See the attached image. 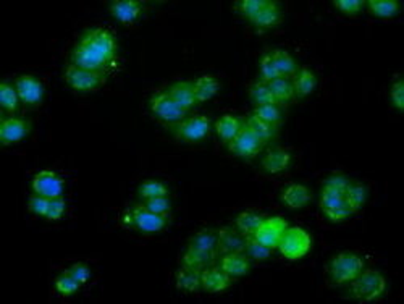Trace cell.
Returning <instances> with one entry per match:
<instances>
[{
	"label": "cell",
	"mask_w": 404,
	"mask_h": 304,
	"mask_svg": "<svg viewBox=\"0 0 404 304\" xmlns=\"http://www.w3.org/2000/svg\"><path fill=\"white\" fill-rule=\"evenodd\" d=\"M115 36L105 28H94L83 36V39L73 47L70 61L78 68L105 73L107 68L117 59Z\"/></svg>",
	"instance_id": "obj_1"
},
{
	"label": "cell",
	"mask_w": 404,
	"mask_h": 304,
	"mask_svg": "<svg viewBox=\"0 0 404 304\" xmlns=\"http://www.w3.org/2000/svg\"><path fill=\"white\" fill-rule=\"evenodd\" d=\"M219 254V231L205 228L188 241V248L181 256L183 265L194 269L209 267Z\"/></svg>",
	"instance_id": "obj_2"
},
{
	"label": "cell",
	"mask_w": 404,
	"mask_h": 304,
	"mask_svg": "<svg viewBox=\"0 0 404 304\" xmlns=\"http://www.w3.org/2000/svg\"><path fill=\"white\" fill-rule=\"evenodd\" d=\"M364 270V260L351 251H341L333 256L327 265L328 278L333 285L351 283Z\"/></svg>",
	"instance_id": "obj_3"
},
{
	"label": "cell",
	"mask_w": 404,
	"mask_h": 304,
	"mask_svg": "<svg viewBox=\"0 0 404 304\" xmlns=\"http://www.w3.org/2000/svg\"><path fill=\"white\" fill-rule=\"evenodd\" d=\"M387 292V278L378 270L364 269L358 277L351 282V298L361 303H372L382 298Z\"/></svg>",
	"instance_id": "obj_4"
},
{
	"label": "cell",
	"mask_w": 404,
	"mask_h": 304,
	"mask_svg": "<svg viewBox=\"0 0 404 304\" xmlns=\"http://www.w3.org/2000/svg\"><path fill=\"white\" fill-rule=\"evenodd\" d=\"M125 225L134 228L139 234H161L167 228V217L150 212L144 204L130 207L121 217Z\"/></svg>",
	"instance_id": "obj_5"
},
{
	"label": "cell",
	"mask_w": 404,
	"mask_h": 304,
	"mask_svg": "<svg viewBox=\"0 0 404 304\" xmlns=\"http://www.w3.org/2000/svg\"><path fill=\"white\" fill-rule=\"evenodd\" d=\"M312 246V238L304 228L301 227H288L281 236L279 249L281 256L288 260L303 259Z\"/></svg>",
	"instance_id": "obj_6"
},
{
	"label": "cell",
	"mask_w": 404,
	"mask_h": 304,
	"mask_svg": "<svg viewBox=\"0 0 404 304\" xmlns=\"http://www.w3.org/2000/svg\"><path fill=\"white\" fill-rule=\"evenodd\" d=\"M319 206H321L323 216L327 217L328 222L338 223L346 220L351 216V209L346 204L345 191L343 189L328 187L323 183L321 199H319Z\"/></svg>",
	"instance_id": "obj_7"
},
{
	"label": "cell",
	"mask_w": 404,
	"mask_h": 304,
	"mask_svg": "<svg viewBox=\"0 0 404 304\" xmlns=\"http://www.w3.org/2000/svg\"><path fill=\"white\" fill-rule=\"evenodd\" d=\"M65 83L68 84L73 91L78 93H94L102 88L105 83V73H97V71H88L78 68L74 65H67L63 71Z\"/></svg>",
	"instance_id": "obj_8"
},
{
	"label": "cell",
	"mask_w": 404,
	"mask_h": 304,
	"mask_svg": "<svg viewBox=\"0 0 404 304\" xmlns=\"http://www.w3.org/2000/svg\"><path fill=\"white\" fill-rule=\"evenodd\" d=\"M149 108L154 117L159 118V120L163 123H167V125H175V123L178 125V123L185 120L188 113L168 96L167 91L154 94L149 101Z\"/></svg>",
	"instance_id": "obj_9"
},
{
	"label": "cell",
	"mask_w": 404,
	"mask_h": 304,
	"mask_svg": "<svg viewBox=\"0 0 404 304\" xmlns=\"http://www.w3.org/2000/svg\"><path fill=\"white\" fill-rule=\"evenodd\" d=\"M210 133V120L204 115H194L180 122L176 125L175 136L176 140L183 142H190V144H196V142L204 141Z\"/></svg>",
	"instance_id": "obj_10"
},
{
	"label": "cell",
	"mask_w": 404,
	"mask_h": 304,
	"mask_svg": "<svg viewBox=\"0 0 404 304\" xmlns=\"http://www.w3.org/2000/svg\"><path fill=\"white\" fill-rule=\"evenodd\" d=\"M262 147H264V142L249 130L246 125H243L241 130L238 131V135L228 142V151L233 155L241 159H254L262 151Z\"/></svg>",
	"instance_id": "obj_11"
},
{
	"label": "cell",
	"mask_w": 404,
	"mask_h": 304,
	"mask_svg": "<svg viewBox=\"0 0 404 304\" xmlns=\"http://www.w3.org/2000/svg\"><path fill=\"white\" fill-rule=\"evenodd\" d=\"M31 188L34 194H39V196H44L47 199H54L63 196L65 183L52 170H41V172H37L32 177Z\"/></svg>",
	"instance_id": "obj_12"
},
{
	"label": "cell",
	"mask_w": 404,
	"mask_h": 304,
	"mask_svg": "<svg viewBox=\"0 0 404 304\" xmlns=\"http://www.w3.org/2000/svg\"><path fill=\"white\" fill-rule=\"evenodd\" d=\"M286 228H288V223H286L285 218L267 217L262 220L259 228H257L256 234L252 236H254L259 243L269 246L272 249H276Z\"/></svg>",
	"instance_id": "obj_13"
},
{
	"label": "cell",
	"mask_w": 404,
	"mask_h": 304,
	"mask_svg": "<svg viewBox=\"0 0 404 304\" xmlns=\"http://www.w3.org/2000/svg\"><path fill=\"white\" fill-rule=\"evenodd\" d=\"M15 88L25 106H39L44 99V84L32 75L18 76Z\"/></svg>",
	"instance_id": "obj_14"
},
{
	"label": "cell",
	"mask_w": 404,
	"mask_h": 304,
	"mask_svg": "<svg viewBox=\"0 0 404 304\" xmlns=\"http://www.w3.org/2000/svg\"><path fill=\"white\" fill-rule=\"evenodd\" d=\"M31 125L25 118L8 117L0 122V142L3 146L17 144L30 135Z\"/></svg>",
	"instance_id": "obj_15"
},
{
	"label": "cell",
	"mask_w": 404,
	"mask_h": 304,
	"mask_svg": "<svg viewBox=\"0 0 404 304\" xmlns=\"http://www.w3.org/2000/svg\"><path fill=\"white\" fill-rule=\"evenodd\" d=\"M112 17L123 26H131L143 15V3L138 0H115L109 6Z\"/></svg>",
	"instance_id": "obj_16"
},
{
	"label": "cell",
	"mask_w": 404,
	"mask_h": 304,
	"mask_svg": "<svg viewBox=\"0 0 404 304\" xmlns=\"http://www.w3.org/2000/svg\"><path fill=\"white\" fill-rule=\"evenodd\" d=\"M233 277L220 267H204L201 270V288L208 293H220L232 287Z\"/></svg>",
	"instance_id": "obj_17"
},
{
	"label": "cell",
	"mask_w": 404,
	"mask_h": 304,
	"mask_svg": "<svg viewBox=\"0 0 404 304\" xmlns=\"http://www.w3.org/2000/svg\"><path fill=\"white\" fill-rule=\"evenodd\" d=\"M219 231V254L244 253L246 251L248 236L241 234L238 228L223 227Z\"/></svg>",
	"instance_id": "obj_18"
},
{
	"label": "cell",
	"mask_w": 404,
	"mask_h": 304,
	"mask_svg": "<svg viewBox=\"0 0 404 304\" xmlns=\"http://www.w3.org/2000/svg\"><path fill=\"white\" fill-rule=\"evenodd\" d=\"M262 170L269 175H279L283 173L290 169L291 165V154L290 151L283 149V147H274L262 158Z\"/></svg>",
	"instance_id": "obj_19"
},
{
	"label": "cell",
	"mask_w": 404,
	"mask_h": 304,
	"mask_svg": "<svg viewBox=\"0 0 404 304\" xmlns=\"http://www.w3.org/2000/svg\"><path fill=\"white\" fill-rule=\"evenodd\" d=\"M280 199L283 206L296 211V209H303L307 206L309 201H311V193H309V189L304 184L291 183L281 189Z\"/></svg>",
	"instance_id": "obj_20"
},
{
	"label": "cell",
	"mask_w": 404,
	"mask_h": 304,
	"mask_svg": "<svg viewBox=\"0 0 404 304\" xmlns=\"http://www.w3.org/2000/svg\"><path fill=\"white\" fill-rule=\"evenodd\" d=\"M220 269L227 272L230 277H244L251 270V260L246 253L223 254L222 260H220Z\"/></svg>",
	"instance_id": "obj_21"
},
{
	"label": "cell",
	"mask_w": 404,
	"mask_h": 304,
	"mask_svg": "<svg viewBox=\"0 0 404 304\" xmlns=\"http://www.w3.org/2000/svg\"><path fill=\"white\" fill-rule=\"evenodd\" d=\"M293 82V88H294V97H307L316 91L317 88V76L311 68L307 66H303L296 71V75L291 78Z\"/></svg>",
	"instance_id": "obj_22"
},
{
	"label": "cell",
	"mask_w": 404,
	"mask_h": 304,
	"mask_svg": "<svg viewBox=\"0 0 404 304\" xmlns=\"http://www.w3.org/2000/svg\"><path fill=\"white\" fill-rule=\"evenodd\" d=\"M168 96H170L173 101H175L178 106H180L183 111L190 112L192 107L196 106V94H194V86L192 83L188 82H178L173 83L170 88L167 89Z\"/></svg>",
	"instance_id": "obj_23"
},
{
	"label": "cell",
	"mask_w": 404,
	"mask_h": 304,
	"mask_svg": "<svg viewBox=\"0 0 404 304\" xmlns=\"http://www.w3.org/2000/svg\"><path fill=\"white\" fill-rule=\"evenodd\" d=\"M281 23V10L275 2H267V6L257 13V15L251 20V25L256 30H272V28L279 26Z\"/></svg>",
	"instance_id": "obj_24"
},
{
	"label": "cell",
	"mask_w": 404,
	"mask_h": 304,
	"mask_svg": "<svg viewBox=\"0 0 404 304\" xmlns=\"http://www.w3.org/2000/svg\"><path fill=\"white\" fill-rule=\"evenodd\" d=\"M175 285L180 292L196 293L201 288V270L183 265L175 274Z\"/></svg>",
	"instance_id": "obj_25"
},
{
	"label": "cell",
	"mask_w": 404,
	"mask_h": 304,
	"mask_svg": "<svg viewBox=\"0 0 404 304\" xmlns=\"http://www.w3.org/2000/svg\"><path fill=\"white\" fill-rule=\"evenodd\" d=\"M214 128H215V133H217V136L220 137V141L225 142V144H228V142L232 141L233 137L238 135V131L243 128V122L241 118L227 113V115H222L217 122H215Z\"/></svg>",
	"instance_id": "obj_26"
},
{
	"label": "cell",
	"mask_w": 404,
	"mask_h": 304,
	"mask_svg": "<svg viewBox=\"0 0 404 304\" xmlns=\"http://www.w3.org/2000/svg\"><path fill=\"white\" fill-rule=\"evenodd\" d=\"M192 86H194L197 104H202V102L210 101V99L219 93L220 83L219 79L212 75H202L196 79L194 83H192Z\"/></svg>",
	"instance_id": "obj_27"
},
{
	"label": "cell",
	"mask_w": 404,
	"mask_h": 304,
	"mask_svg": "<svg viewBox=\"0 0 404 304\" xmlns=\"http://www.w3.org/2000/svg\"><path fill=\"white\" fill-rule=\"evenodd\" d=\"M270 55L275 64L276 71H279V75L283 76V78L291 79L296 75V71L299 70L298 64H296V60L293 59V55H291L290 52H286L283 49H275V50H270Z\"/></svg>",
	"instance_id": "obj_28"
},
{
	"label": "cell",
	"mask_w": 404,
	"mask_h": 304,
	"mask_svg": "<svg viewBox=\"0 0 404 304\" xmlns=\"http://www.w3.org/2000/svg\"><path fill=\"white\" fill-rule=\"evenodd\" d=\"M269 88L272 91V96H274L275 102L279 106H286L294 99V88H293V82L290 78H280L274 79V82L269 83Z\"/></svg>",
	"instance_id": "obj_29"
},
{
	"label": "cell",
	"mask_w": 404,
	"mask_h": 304,
	"mask_svg": "<svg viewBox=\"0 0 404 304\" xmlns=\"http://www.w3.org/2000/svg\"><path fill=\"white\" fill-rule=\"evenodd\" d=\"M345 199L346 204L351 209V212H358L364 207L365 201H367V188H365L363 183L350 182L345 191Z\"/></svg>",
	"instance_id": "obj_30"
},
{
	"label": "cell",
	"mask_w": 404,
	"mask_h": 304,
	"mask_svg": "<svg viewBox=\"0 0 404 304\" xmlns=\"http://www.w3.org/2000/svg\"><path fill=\"white\" fill-rule=\"evenodd\" d=\"M246 126L252 133H254V135L259 137V140L264 142V144H267V142H270L272 140H275L276 131H279V126L270 125V123L261 120V118L256 117V115H249L248 117Z\"/></svg>",
	"instance_id": "obj_31"
},
{
	"label": "cell",
	"mask_w": 404,
	"mask_h": 304,
	"mask_svg": "<svg viewBox=\"0 0 404 304\" xmlns=\"http://www.w3.org/2000/svg\"><path fill=\"white\" fill-rule=\"evenodd\" d=\"M264 216L254 211H244L236 217V228L246 236H252L264 220Z\"/></svg>",
	"instance_id": "obj_32"
},
{
	"label": "cell",
	"mask_w": 404,
	"mask_h": 304,
	"mask_svg": "<svg viewBox=\"0 0 404 304\" xmlns=\"http://www.w3.org/2000/svg\"><path fill=\"white\" fill-rule=\"evenodd\" d=\"M249 99H251V102L256 107L265 106V104H276L274 96H272L269 83L261 82V79L251 83V86H249Z\"/></svg>",
	"instance_id": "obj_33"
},
{
	"label": "cell",
	"mask_w": 404,
	"mask_h": 304,
	"mask_svg": "<svg viewBox=\"0 0 404 304\" xmlns=\"http://www.w3.org/2000/svg\"><path fill=\"white\" fill-rule=\"evenodd\" d=\"M367 10L370 15L377 18H393L398 15L399 3L396 0H370L367 2Z\"/></svg>",
	"instance_id": "obj_34"
},
{
	"label": "cell",
	"mask_w": 404,
	"mask_h": 304,
	"mask_svg": "<svg viewBox=\"0 0 404 304\" xmlns=\"http://www.w3.org/2000/svg\"><path fill=\"white\" fill-rule=\"evenodd\" d=\"M21 99L18 96L17 88H13L12 84L2 83L0 84V106L3 107V111L8 113H15L20 107Z\"/></svg>",
	"instance_id": "obj_35"
},
{
	"label": "cell",
	"mask_w": 404,
	"mask_h": 304,
	"mask_svg": "<svg viewBox=\"0 0 404 304\" xmlns=\"http://www.w3.org/2000/svg\"><path fill=\"white\" fill-rule=\"evenodd\" d=\"M252 115L259 117L261 120L275 126H279L283 122V111H281V106H279V104H265V106L254 107Z\"/></svg>",
	"instance_id": "obj_36"
},
{
	"label": "cell",
	"mask_w": 404,
	"mask_h": 304,
	"mask_svg": "<svg viewBox=\"0 0 404 304\" xmlns=\"http://www.w3.org/2000/svg\"><path fill=\"white\" fill-rule=\"evenodd\" d=\"M138 193L145 201V199L168 196V188L162 182H159V180H145V182L141 183Z\"/></svg>",
	"instance_id": "obj_37"
},
{
	"label": "cell",
	"mask_w": 404,
	"mask_h": 304,
	"mask_svg": "<svg viewBox=\"0 0 404 304\" xmlns=\"http://www.w3.org/2000/svg\"><path fill=\"white\" fill-rule=\"evenodd\" d=\"M246 256L249 259H254V260H267L274 253V249L269 248V246L262 245L257 241L254 236H248V241H246Z\"/></svg>",
	"instance_id": "obj_38"
},
{
	"label": "cell",
	"mask_w": 404,
	"mask_h": 304,
	"mask_svg": "<svg viewBox=\"0 0 404 304\" xmlns=\"http://www.w3.org/2000/svg\"><path fill=\"white\" fill-rule=\"evenodd\" d=\"M276 78H280L279 71L275 68L270 52H265V54L259 59V79L264 83H270Z\"/></svg>",
	"instance_id": "obj_39"
},
{
	"label": "cell",
	"mask_w": 404,
	"mask_h": 304,
	"mask_svg": "<svg viewBox=\"0 0 404 304\" xmlns=\"http://www.w3.org/2000/svg\"><path fill=\"white\" fill-rule=\"evenodd\" d=\"M55 289L62 294V296H72V294H74L79 289V285L77 280H74L72 275H70L67 270H65L63 274H60L57 278H55Z\"/></svg>",
	"instance_id": "obj_40"
},
{
	"label": "cell",
	"mask_w": 404,
	"mask_h": 304,
	"mask_svg": "<svg viewBox=\"0 0 404 304\" xmlns=\"http://www.w3.org/2000/svg\"><path fill=\"white\" fill-rule=\"evenodd\" d=\"M267 2H269V0H241V2L236 3V10L241 13L246 20L251 21L252 18L267 6Z\"/></svg>",
	"instance_id": "obj_41"
},
{
	"label": "cell",
	"mask_w": 404,
	"mask_h": 304,
	"mask_svg": "<svg viewBox=\"0 0 404 304\" xmlns=\"http://www.w3.org/2000/svg\"><path fill=\"white\" fill-rule=\"evenodd\" d=\"M333 6L343 15L356 17L364 10L365 2H363V0H336V2H333Z\"/></svg>",
	"instance_id": "obj_42"
},
{
	"label": "cell",
	"mask_w": 404,
	"mask_h": 304,
	"mask_svg": "<svg viewBox=\"0 0 404 304\" xmlns=\"http://www.w3.org/2000/svg\"><path fill=\"white\" fill-rule=\"evenodd\" d=\"M143 204L149 209L150 212L157 213V216L168 217V213H170V211H172V202H170V199H168V196L145 199Z\"/></svg>",
	"instance_id": "obj_43"
},
{
	"label": "cell",
	"mask_w": 404,
	"mask_h": 304,
	"mask_svg": "<svg viewBox=\"0 0 404 304\" xmlns=\"http://www.w3.org/2000/svg\"><path fill=\"white\" fill-rule=\"evenodd\" d=\"M67 211V201H65L63 196L62 198H54L49 201V209H47L46 218L47 220H60L63 218V213Z\"/></svg>",
	"instance_id": "obj_44"
},
{
	"label": "cell",
	"mask_w": 404,
	"mask_h": 304,
	"mask_svg": "<svg viewBox=\"0 0 404 304\" xmlns=\"http://www.w3.org/2000/svg\"><path fill=\"white\" fill-rule=\"evenodd\" d=\"M49 201L50 199L39 196V194H32L30 201H28V209H30V212L34 213V216L46 218L47 209H49Z\"/></svg>",
	"instance_id": "obj_45"
},
{
	"label": "cell",
	"mask_w": 404,
	"mask_h": 304,
	"mask_svg": "<svg viewBox=\"0 0 404 304\" xmlns=\"http://www.w3.org/2000/svg\"><path fill=\"white\" fill-rule=\"evenodd\" d=\"M390 101H392L393 107L396 111L403 112L404 111V83L403 79H396L392 84V89H390Z\"/></svg>",
	"instance_id": "obj_46"
},
{
	"label": "cell",
	"mask_w": 404,
	"mask_h": 304,
	"mask_svg": "<svg viewBox=\"0 0 404 304\" xmlns=\"http://www.w3.org/2000/svg\"><path fill=\"white\" fill-rule=\"evenodd\" d=\"M67 272L72 275V277L77 280L79 285L88 283V280L91 278V270H89V265L84 263H74L67 269Z\"/></svg>",
	"instance_id": "obj_47"
},
{
	"label": "cell",
	"mask_w": 404,
	"mask_h": 304,
	"mask_svg": "<svg viewBox=\"0 0 404 304\" xmlns=\"http://www.w3.org/2000/svg\"><path fill=\"white\" fill-rule=\"evenodd\" d=\"M325 184H328V187H333V188H338V189H343V191H346L347 184H350V178L345 177V175L335 173V175H330V177L325 180Z\"/></svg>",
	"instance_id": "obj_48"
}]
</instances>
